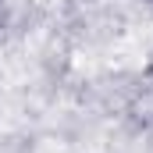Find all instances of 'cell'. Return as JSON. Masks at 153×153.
<instances>
[{"label": "cell", "instance_id": "obj_1", "mask_svg": "<svg viewBox=\"0 0 153 153\" xmlns=\"http://www.w3.org/2000/svg\"><path fill=\"white\" fill-rule=\"evenodd\" d=\"M0 29H7V4L0 0Z\"/></svg>", "mask_w": 153, "mask_h": 153}]
</instances>
